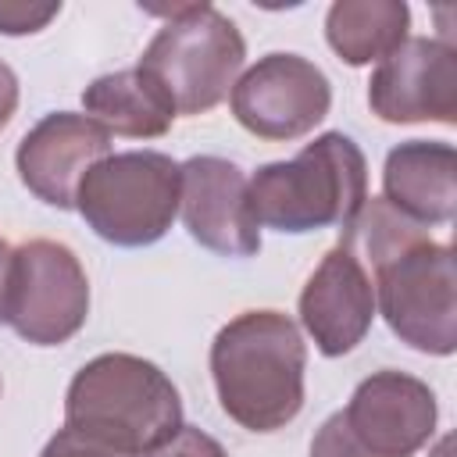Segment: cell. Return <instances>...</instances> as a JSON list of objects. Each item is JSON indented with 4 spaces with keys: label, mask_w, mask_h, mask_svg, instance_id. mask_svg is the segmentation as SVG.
Segmentation results:
<instances>
[{
    "label": "cell",
    "mask_w": 457,
    "mask_h": 457,
    "mask_svg": "<svg viewBox=\"0 0 457 457\" xmlns=\"http://www.w3.org/2000/svg\"><path fill=\"white\" fill-rule=\"evenodd\" d=\"M307 350L293 318L278 311H246L211 343V375L221 411L250 428H286L303 407Z\"/></svg>",
    "instance_id": "obj_1"
},
{
    "label": "cell",
    "mask_w": 457,
    "mask_h": 457,
    "mask_svg": "<svg viewBox=\"0 0 457 457\" xmlns=\"http://www.w3.org/2000/svg\"><path fill=\"white\" fill-rule=\"evenodd\" d=\"M64 428L139 457L182 428V400L154 361L100 353L75 371L64 396Z\"/></svg>",
    "instance_id": "obj_2"
},
{
    "label": "cell",
    "mask_w": 457,
    "mask_h": 457,
    "mask_svg": "<svg viewBox=\"0 0 457 457\" xmlns=\"http://www.w3.org/2000/svg\"><path fill=\"white\" fill-rule=\"evenodd\" d=\"M364 200L368 161L343 132H325L293 161L264 164L250 179V207L257 225L293 236L346 225Z\"/></svg>",
    "instance_id": "obj_3"
},
{
    "label": "cell",
    "mask_w": 457,
    "mask_h": 457,
    "mask_svg": "<svg viewBox=\"0 0 457 457\" xmlns=\"http://www.w3.org/2000/svg\"><path fill=\"white\" fill-rule=\"evenodd\" d=\"M168 21L157 29L143 50L139 68L150 71L171 96L179 114H204L218 107L246 61V43L232 18L211 4H179V7H146Z\"/></svg>",
    "instance_id": "obj_4"
},
{
    "label": "cell",
    "mask_w": 457,
    "mask_h": 457,
    "mask_svg": "<svg viewBox=\"0 0 457 457\" xmlns=\"http://www.w3.org/2000/svg\"><path fill=\"white\" fill-rule=\"evenodd\" d=\"M182 175L168 154L129 150L96 161L75 193V211L114 246L157 243L179 214Z\"/></svg>",
    "instance_id": "obj_5"
},
{
    "label": "cell",
    "mask_w": 457,
    "mask_h": 457,
    "mask_svg": "<svg viewBox=\"0 0 457 457\" xmlns=\"http://www.w3.org/2000/svg\"><path fill=\"white\" fill-rule=\"evenodd\" d=\"M375 307L389 332L421 350L446 357L457 346V271L453 250L421 239L371 271Z\"/></svg>",
    "instance_id": "obj_6"
},
{
    "label": "cell",
    "mask_w": 457,
    "mask_h": 457,
    "mask_svg": "<svg viewBox=\"0 0 457 457\" xmlns=\"http://www.w3.org/2000/svg\"><path fill=\"white\" fill-rule=\"evenodd\" d=\"M89 314V282L79 257L54 239L14 250L7 286V325L32 346L68 343Z\"/></svg>",
    "instance_id": "obj_7"
},
{
    "label": "cell",
    "mask_w": 457,
    "mask_h": 457,
    "mask_svg": "<svg viewBox=\"0 0 457 457\" xmlns=\"http://www.w3.org/2000/svg\"><path fill=\"white\" fill-rule=\"evenodd\" d=\"M332 107V86L325 71L300 54H268L243 71L232 86L236 121L271 143L307 136Z\"/></svg>",
    "instance_id": "obj_8"
},
{
    "label": "cell",
    "mask_w": 457,
    "mask_h": 457,
    "mask_svg": "<svg viewBox=\"0 0 457 457\" xmlns=\"http://www.w3.org/2000/svg\"><path fill=\"white\" fill-rule=\"evenodd\" d=\"M368 104L382 121H457V54L443 39H403L378 61L368 82Z\"/></svg>",
    "instance_id": "obj_9"
},
{
    "label": "cell",
    "mask_w": 457,
    "mask_h": 457,
    "mask_svg": "<svg viewBox=\"0 0 457 457\" xmlns=\"http://www.w3.org/2000/svg\"><path fill=\"white\" fill-rule=\"evenodd\" d=\"M179 211L186 232L221 257H253L261 250V225L250 207V179L232 161L214 154L189 157L179 164Z\"/></svg>",
    "instance_id": "obj_10"
},
{
    "label": "cell",
    "mask_w": 457,
    "mask_h": 457,
    "mask_svg": "<svg viewBox=\"0 0 457 457\" xmlns=\"http://www.w3.org/2000/svg\"><path fill=\"white\" fill-rule=\"evenodd\" d=\"M111 154V132L96 125L89 114L54 111L36 121L14 154L18 179L29 193H36L50 207H75V193L82 175Z\"/></svg>",
    "instance_id": "obj_11"
},
{
    "label": "cell",
    "mask_w": 457,
    "mask_h": 457,
    "mask_svg": "<svg viewBox=\"0 0 457 457\" xmlns=\"http://www.w3.org/2000/svg\"><path fill=\"white\" fill-rule=\"evenodd\" d=\"M339 414L371 453L411 457L432 439L439 407H436V393L421 378L386 368L368 375L353 389L346 411Z\"/></svg>",
    "instance_id": "obj_12"
},
{
    "label": "cell",
    "mask_w": 457,
    "mask_h": 457,
    "mask_svg": "<svg viewBox=\"0 0 457 457\" xmlns=\"http://www.w3.org/2000/svg\"><path fill=\"white\" fill-rule=\"evenodd\" d=\"M375 286L368 268L343 246H332L300 293V325L325 357L350 353L371 328Z\"/></svg>",
    "instance_id": "obj_13"
},
{
    "label": "cell",
    "mask_w": 457,
    "mask_h": 457,
    "mask_svg": "<svg viewBox=\"0 0 457 457\" xmlns=\"http://www.w3.org/2000/svg\"><path fill=\"white\" fill-rule=\"evenodd\" d=\"M386 204L418 225H446L457 207V150L436 139H407L382 168Z\"/></svg>",
    "instance_id": "obj_14"
},
{
    "label": "cell",
    "mask_w": 457,
    "mask_h": 457,
    "mask_svg": "<svg viewBox=\"0 0 457 457\" xmlns=\"http://www.w3.org/2000/svg\"><path fill=\"white\" fill-rule=\"evenodd\" d=\"M82 107L107 132L132 139L164 136L179 114L164 86L139 64L93 79L82 93Z\"/></svg>",
    "instance_id": "obj_15"
},
{
    "label": "cell",
    "mask_w": 457,
    "mask_h": 457,
    "mask_svg": "<svg viewBox=\"0 0 457 457\" xmlns=\"http://www.w3.org/2000/svg\"><path fill=\"white\" fill-rule=\"evenodd\" d=\"M411 29L403 0H339L328 7L325 39L350 68L389 57Z\"/></svg>",
    "instance_id": "obj_16"
},
{
    "label": "cell",
    "mask_w": 457,
    "mask_h": 457,
    "mask_svg": "<svg viewBox=\"0 0 457 457\" xmlns=\"http://www.w3.org/2000/svg\"><path fill=\"white\" fill-rule=\"evenodd\" d=\"M428 239L425 225L403 218L396 207H389L382 196H371L364 200L353 218L343 225V236H339V246L350 250L364 268L368 275L375 268H382L386 261H393L396 253H403L407 246Z\"/></svg>",
    "instance_id": "obj_17"
},
{
    "label": "cell",
    "mask_w": 457,
    "mask_h": 457,
    "mask_svg": "<svg viewBox=\"0 0 457 457\" xmlns=\"http://www.w3.org/2000/svg\"><path fill=\"white\" fill-rule=\"evenodd\" d=\"M311 457H378V453H371V450L350 432V425L343 421V414H332V418H325L321 428L314 432Z\"/></svg>",
    "instance_id": "obj_18"
},
{
    "label": "cell",
    "mask_w": 457,
    "mask_h": 457,
    "mask_svg": "<svg viewBox=\"0 0 457 457\" xmlns=\"http://www.w3.org/2000/svg\"><path fill=\"white\" fill-rule=\"evenodd\" d=\"M61 14V4H21V0H4L0 4V32L4 36H25L46 29Z\"/></svg>",
    "instance_id": "obj_19"
},
{
    "label": "cell",
    "mask_w": 457,
    "mask_h": 457,
    "mask_svg": "<svg viewBox=\"0 0 457 457\" xmlns=\"http://www.w3.org/2000/svg\"><path fill=\"white\" fill-rule=\"evenodd\" d=\"M146 457H228L221 450V443L193 425H182L175 436H168L157 450H150Z\"/></svg>",
    "instance_id": "obj_20"
},
{
    "label": "cell",
    "mask_w": 457,
    "mask_h": 457,
    "mask_svg": "<svg viewBox=\"0 0 457 457\" xmlns=\"http://www.w3.org/2000/svg\"><path fill=\"white\" fill-rule=\"evenodd\" d=\"M39 457H125V453H118V450H111V446H104V443H96L75 428H61L57 436H50V443L43 446Z\"/></svg>",
    "instance_id": "obj_21"
},
{
    "label": "cell",
    "mask_w": 457,
    "mask_h": 457,
    "mask_svg": "<svg viewBox=\"0 0 457 457\" xmlns=\"http://www.w3.org/2000/svg\"><path fill=\"white\" fill-rule=\"evenodd\" d=\"M14 107H18V79H14V71L0 61V129L11 121Z\"/></svg>",
    "instance_id": "obj_22"
},
{
    "label": "cell",
    "mask_w": 457,
    "mask_h": 457,
    "mask_svg": "<svg viewBox=\"0 0 457 457\" xmlns=\"http://www.w3.org/2000/svg\"><path fill=\"white\" fill-rule=\"evenodd\" d=\"M11 261H14V250L0 239V325L7 321V286H11Z\"/></svg>",
    "instance_id": "obj_23"
}]
</instances>
